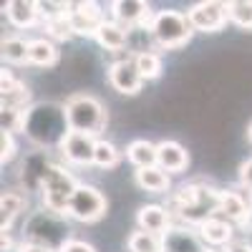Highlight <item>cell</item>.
Segmentation results:
<instances>
[{"label": "cell", "mask_w": 252, "mask_h": 252, "mask_svg": "<svg viewBox=\"0 0 252 252\" xmlns=\"http://www.w3.org/2000/svg\"><path fill=\"white\" fill-rule=\"evenodd\" d=\"M217 202H220L217 189L199 187V184H184L179 187V192H174L169 212L177 215L179 220L194 222L199 227L204 220L217 215Z\"/></svg>", "instance_id": "1"}, {"label": "cell", "mask_w": 252, "mask_h": 252, "mask_svg": "<svg viewBox=\"0 0 252 252\" xmlns=\"http://www.w3.org/2000/svg\"><path fill=\"white\" fill-rule=\"evenodd\" d=\"M23 131L35 141V144H58L66 139L68 129V121H66V111L53 106V103H40V106H33L26 114V124H23Z\"/></svg>", "instance_id": "2"}, {"label": "cell", "mask_w": 252, "mask_h": 252, "mask_svg": "<svg viewBox=\"0 0 252 252\" xmlns=\"http://www.w3.org/2000/svg\"><path fill=\"white\" fill-rule=\"evenodd\" d=\"M63 111H66V121L68 129L78 131V134H89V136H98L109 124V114L103 109V103L89 94H73L66 103H63Z\"/></svg>", "instance_id": "3"}, {"label": "cell", "mask_w": 252, "mask_h": 252, "mask_svg": "<svg viewBox=\"0 0 252 252\" xmlns=\"http://www.w3.org/2000/svg\"><path fill=\"white\" fill-rule=\"evenodd\" d=\"M76 179L58 164H48V169L40 182V197H43L46 212H53L58 217L68 215V202L76 192Z\"/></svg>", "instance_id": "4"}, {"label": "cell", "mask_w": 252, "mask_h": 252, "mask_svg": "<svg viewBox=\"0 0 252 252\" xmlns=\"http://www.w3.org/2000/svg\"><path fill=\"white\" fill-rule=\"evenodd\" d=\"M192 23H189L187 13H179V10H159L152 20V38L154 43L166 48V51H177L182 46L189 43L192 38Z\"/></svg>", "instance_id": "5"}, {"label": "cell", "mask_w": 252, "mask_h": 252, "mask_svg": "<svg viewBox=\"0 0 252 252\" xmlns=\"http://www.w3.org/2000/svg\"><path fill=\"white\" fill-rule=\"evenodd\" d=\"M103 215H106V197L96 187L78 184L68 202V217H73L78 222H96Z\"/></svg>", "instance_id": "6"}, {"label": "cell", "mask_w": 252, "mask_h": 252, "mask_svg": "<svg viewBox=\"0 0 252 252\" xmlns=\"http://www.w3.org/2000/svg\"><path fill=\"white\" fill-rule=\"evenodd\" d=\"M187 18L192 23L194 31L202 33H217L227 20V3H217V0H204V3H197L187 10Z\"/></svg>", "instance_id": "7"}, {"label": "cell", "mask_w": 252, "mask_h": 252, "mask_svg": "<svg viewBox=\"0 0 252 252\" xmlns=\"http://www.w3.org/2000/svg\"><path fill=\"white\" fill-rule=\"evenodd\" d=\"M111 15L124 28H152L157 13H152L149 3H141V0H116V3H111Z\"/></svg>", "instance_id": "8"}, {"label": "cell", "mask_w": 252, "mask_h": 252, "mask_svg": "<svg viewBox=\"0 0 252 252\" xmlns=\"http://www.w3.org/2000/svg\"><path fill=\"white\" fill-rule=\"evenodd\" d=\"M31 103V91L23 81H18L8 68H3V76H0V106L3 111H20L26 114Z\"/></svg>", "instance_id": "9"}, {"label": "cell", "mask_w": 252, "mask_h": 252, "mask_svg": "<svg viewBox=\"0 0 252 252\" xmlns=\"http://www.w3.org/2000/svg\"><path fill=\"white\" fill-rule=\"evenodd\" d=\"M109 83L119 94H124V96L139 94L144 78H141V73L136 68V61L134 58H124V61L111 63V66H109Z\"/></svg>", "instance_id": "10"}, {"label": "cell", "mask_w": 252, "mask_h": 252, "mask_svg": "<svg viewBox=\"0 0 252 252\" xmlns=\"http://www.w3.org/2000/svg\"><path fill=\"white\" fill-rule=\"evenodd\" d=\"M61 154L66 157V161L78 164V166H89L94 164V154H96V139L89 134H78V131H68L66 139L61 141Z\"/></svg>", "instance_id": "11"}, {"label": "cell", "mask_w": 252, "mask_h": 252, "mask_svg": "<svg viewBox=\"0 0 252 252\" xmlns=\"http://www.w3.org/2000/svg\"><path fill=\"white\" fill-rule=\"evenodd\" d=\"M106 23L103 13L98 10L96 3H73L71 8V26L76 35H94L98 33V28Z\"/></svg>", "instance_id": "12"}, {"label": "cell", "mask_w": 252, "mask_h": 252, "mask_svg": "<svg viewBox=\"0 0 252 252\" xmlns=\"http://www.w3.org/2000/svg\"><path fill=\"white\" fill-rule=\"evenodd\" d=\"M136 222H139V229H144V232L164 237L172 229V212L161 204H146L136 212Z\"/></svg>", "instance_id": "13"}, {"label": "cell", "mask_w": 252, "mask_h": 252, "mask_svg": "<svg viewBox=\"0 0 252 252\" xmlns=\"http://www.w3.org/2000/svg\"><path fill=\"white\" fill-rule=\"evenodd\" d=\"M197 235L202 237V242L207 247H227V245H232L235 229H232V222H227L224 217L215 215L197 227Z\"/></svg>", "instance_id": "14"}, {"label": "cell", "mask_w": 252, "mask_h": 252, "mask_svg": "<svg viewBox=\"0 0 252 252\" xmlns=\"http://www.w3.org/2000/svg\"><path fill=\"white\" fill-rule=\"evenodd\" d=\"M189 164V154L182 144L177 141H161L157 144V166L164 169L166 174H179L187 169Z\"/></svg>", "instance_id": "15"}, {"label": "cell", "mask_w": 252, "mask_h": 252, "mask_svg": "<svg viewBox=\"0 0 252 252\" xmlns=\"http://www.w3.org/2000/svg\"><path fill=\"white\" fill-rule=\"evenodd\" d=\"M164 252H207V245L192 229L172 227L164 235Z\"/></svg>", "instance_id": "16"}, {"label": "cell", "mask_w": 252, "mask_h": 252, "mask_svg": "<svg viewBox=\"0 0 252 252\" xmlns=\"http://www.w3.org/2000/svg\"><path fill=\"white\" fill-rule=\"evenodd\" d=\"M250 212L252 209L240 192H220V202H217L220 217H224L227 222H245L250 217Z\"/></svg>", "instance_id": "17"}, {"label": "cell", "mask_w": 252, "mask_h": 252, "mask_svg": "<svg viewBox=\"0 0 252 252\" xmlns=\"http://www.w3.org/2000/svg\"><path fill=\"white\" fill-rule=\"evenodd\" d=\"M5 15L15 28H31L40 15V5L31 3V0H10L5 3Z\"/></svg>", "instance_id": "18"}, {"label": "cell", "mask_w": 252, "mask_h": 252, "mask_svg": "<svg viewBox=\"0 0 252 252\" xmlns=\"http://www.w3.org/2000/svg\"><path fill=\"white\" fill-rule=\"evenodd\" d=\"M96 40H98V46L106 48V51H121L126 43H129V31H126L124 26H119L116 20H106V23L98 28Z\"/></svg>", "instance_id": "19"}, {"label": "cell", "mask_w": 252, "mask_h": 252, "mask_svg": "<svg viewBox=\"0 0 252 252\" xmlns=\"http://www.w3.org/2000/svg\"><path fill=\"white\" fill-rule=\"evenodd\" d=\"M126 159H129L136 169H146V166H157V144L136 139L126 146Z\"/></svg>", "instance_id": "20"}, {"label": "cell", "mask_w": 252, "mask_h": 252, "mask_svg": "<svg viewBox=\"0 0 252 252\" xmlns=\"http://www.w3.org/2000/svg\"><path fill=\"white\" fill-rule=\"evenodd\" d=\"M136 184L141 189H146V192H154V194H161L169 189V174H166L164 169H159V166H146V169H136L134 174Z\"/></svg>", "instance_id": "21"}, {"label": "cell", "mask_w": 252, "mask_h": 252, "mask_svg": "<svg viewBox=\"0 0 252 252\" xmlns=\"http://www.w3.org/2000/svg\"><path fill=\"white\" fill-rule=\"evenodd\" d=\"M58 61V48L53 46V40L48 38H35L31 40V53H28V63L40 68H48Z\"/></svg>", "instance_id": "22"}, {"label": "cell", "mask_w": 252, "mask_h": 252, "mask_svg": "<svg viewBox=\"0 0 252 252\" xmlns=\"http://www.w3.org/2000/svg\"><path fill=\"white\" fill-rule=\"evenodd\" d=\"M126 247H129V252H164V237L136 229L126 240Z\"/></svg>", "instance_id": "23"}, {"label": "cell", "mask_w": 252, "mask_h": 252, "mask_svg": "<svg viewBox=\"0 0 252 252\" xmlns=\"http://www.w3.org/2000/svg\"><path fill=\"white\" fill-rule=\"evenodd\" d=\"M26 207V197L20 192H3V199H0V215H3V229H8L13 224V220L23 212Z\"/></svg>", "instance_id": "24"}, {"label": "cell", "mask_w": 252, "mask_h": 252, "mask_svg": "<svg viewBox=\"0 0 252 252\" xmlns=\"http://www.w3.org/2000/svg\"><path fill=\"white\" fill-rule=\"evenodd\" d=\"M28 53H31V40L23 38H5L3 40V58L13 66L28 63Z\"/></svg>", "instance_id": "25"}, {"label": "cell", "mask_w": 252, "mask_h": 252, "mask_svg": "<svg viewBox=\"0 0 252 252\" xmlns=\"http://www.w3.org/2000/svg\"><path fill=\"white\" fill-rule=\"evenodd\" d=\"M227 15L237 28L252 31V0H232V3H227Z\"/></svg>", "instance_id": "26"}, {"label": "cell", "mask_w": 252, "mask_h": 252, "mask_svg": "<svg viewBox=\"0 0 252 252\" xmlns=\"http://www.w3.org/2000/svg\"><path fill=\"white\" fill-rule=\"evenodd\" d=\"M121 161V152L111 141H103L98 139L96 141V154H94V164L101 166V169H114V166Z\"/></svg>", "instance_id": "27"}, {"label": "cell", "mask_w": 252, "mask_h": 252, "mask_svg": "<svg viewBox=\"0 0 252 252\" xmlns=\"http://www.w3.org/2000/svg\"><path fill=\"white\" fill-rule=\"evenodd\" d=\"M134 61H136V68H139V73H141L144 81L146 78H157L161 73V58L154 51H139L134 56Z\"/></svg>", "instance_id": "28"}, {"label": "cell", "mask_w": 252, "mask_h": 252, "mask_svg": "<svg viewBox=\"0 0 252 252\" xmlns=\"http://www.w3.org/2000/svg\"><path fill=\"white\" fill-rule=\"evenodd\" d=\"M46 31H48L53 38H61V40L76 35V33H73V26H71V10L46 18Z\"/></svg>", "instance_id": "29"}, {"label": "cell", "mask_w": 252, "mask_h": 252, "mask_svg": "<svg viewBox=\"0 0 252 252\" xmlns=\"http://www.w3.org/2000/svg\"><path fill=\"white\" fill-rule=\"evenodd\" d=\"M15 152H18V146H15V136L13 134H8V131H3L0 134V161H10L13 157H15Z\"/></svg>", "instance_id": "30"}, {"label": "cell", "mask_w": 252, "mask_h": 252, "mask_svg": "<svg viewBox=\"0 0 252 252\" xmlns=\"http://www.w3.org/2000/svg\"><path fill=\"white\" fill-rule=\"evenodd\" d=\"M58 252H96V247L89 245V242H83V240H68Z\"/></svg>", "instance_id": "31"}, {"label": "cell", "mask_w": 252, "mask_h": 252, "mask_svg": "<svg viewBox=\"0 0 252 252\" xmlns=\"http://www.w3.org/2000/svg\"><path fill=\"white\" fill-rule=\"evenodd\" d=\"M240 182H242L245 189H250V192H252V159H247L240 166Z\"/></svg>", "instance_id": "32"}, {"label": "cell", "mask_w": 252, "mask_h": 252, "mask_svg": "<svg viewBox=\"0 0 252 252\" xmlns=\"http://www.w3.org/2000/svg\"><path fill=\"white\" fill-rule=\"evenodd\" d=\"M222 252H252V245H247V242H232V245H227Z\"/></svg>", "instance_id": "33"}, {"label": "cell", "mask_w": 252, "mask_h": 252, "mask_svg": "<svg viewBox=\"0 0 252 252\" xmlns=\"http://www.w3.org/2000/svg\"><path fill=\"white\" fill-rule=\"evenodd\" d=\"M20 252H53V250H48V247H43V245H38V242H26L23 247H20Z\"/></svg>", "instance_id": "34"}, {"label": "cell", "mask_w": 252, "mask_h": 252, "mask_svg": "<svg viewBox=\"0 0 252 252\" xmlns=\"http://www.w3.org/2000/svg\"><path fill=\"white\" fill-rule=\"evenodd\" d=\"M13 250V240H10V232L3 229V252H10Z\"/></svg>", "instance_id": "35"}, {"label": "cell", "mask_w": 252, "mask_h": 252, "mask_svg": "<svg viewBox=\"0 0 252 252\" xmlns=\"http://www.w3.org/2000/svg\"><path fill=\"white\" fill-rule=\"evenodd\" d=\"M247 136H250V141H252V124H250V129H247Z\"/></svg>", "instance_id": "36"}]
</instances>
